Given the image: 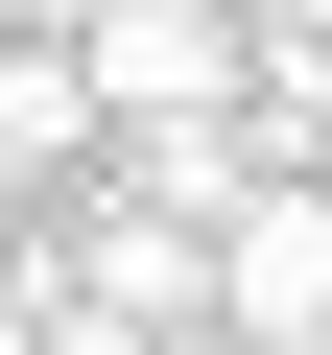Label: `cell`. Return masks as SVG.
Segmentation results:
<instances>
[{"mask_svg": "<svg viewBox=\"0 0 332 355\" xmlns=\"http://www.w3.org/2000/svg\"><path fill=\"white\" fill-rule=\"evenodd\" d=\"M214 331H261V355H332V190H308V166H261V190L214 214Z\"/></svg>", "mask_w": 332, "mask_h": 355, "instance_id": "cell-1", "label": "cell"}, {"mask_svg": "<svg viewBox=\"0 0 332 355\" xmlns=\"http://www.w3.org/2000/svg\"><path fill=\"white\" fill-rule=\"evenodd\" d=\"M72 71H95V119L238 95V71H261V0H95V24H72Z\"/></svg>", "mask_w": 332, "mask_h": 355, "instance_id": "cell-2", "label": "cell"}, {"mask_svg": "<svg viewBox=\"0 0 332 355\" xmlns=\"http://www.w3.org/2000/svg\"><path fill=\"white\" fill-rule=\"evenodd\" d=\"M95 166V71H72V24H0V190H72Z\"/></svg>", "mask_w": 332, "mask_h": 355, "instance_id": "cell-3", "label": "cell"}, {"mask_svg": "<svg viewBox=\"0 0 332 355\" xmlns=\"http://www.w3.org/2000/svg\"><path fill=\"white\" fill-rule=\"evenodd\" d=\"M0 24H95V0H0Z\"/></svg>", "mask_w": 332, "mask_h": 355, "instance_id": "cell-4", "label": "cell"}]
</instances>
